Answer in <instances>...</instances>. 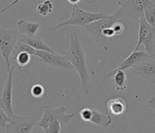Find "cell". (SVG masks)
I'll return each instance as SVG.
<instances>
[{"label":"cell","instance_id":"obj_14","mask_svg":"<svg viewBox=\"0 0 155 133\" xmlns=\"http://www.w3.org/2000/svg\"><path fill=\"white\" fill-rule=\"evenodd\" d=\"M102 79H110V83L118 91H124L128 87L126 73L124 71L112 70L107 73H104Z\"/></svg>","mask_w":155,"mask_h":133},{"label":"cell","instance_id":"obj_23","mask_svg":"<svg viewBox=\"0 0 155 133\" xmlns=\"http://www.w3.org/2000/svg\"><path fill=\"white\" fill-rule=\"evenodd\" d=\"M79 114L84 121H91L92 117V109L90 107H84L80 111Z\"/></svg>","mask_w":155,"mask_h":133},{"label":"cell","instance_id":"obj_3","mask_svg":"<svg viewBox=\"0 0 155 133\" xmlns=\"http://www.w3.org/2000/svg\"><path fill=\"white\" fill-rule=\"evenodd\" d=\"M77 4L78 3L72 5V13L68 20L58 23L57 25L49 29V31L56 30V29L66 27V26H77V27H81V28H86V26L91 24L92 22H96L99 20H103V19H108L111 16V15H107L103 11H101L98 13L86 12V11L81 9Z\"/></svg>","mask_w":155,"mask_h":133},{"label":"cell","instance_id":"obj_19","mask_svg":"<svg viewBox=\"0 0 155 133\" xmlns=\"http://www.w3.org/2000/svg\"><path fill=\"white\" fill-rule=\"evenodd\" d=\"M144 18L146 21L155 29V3L147 0L144 6Z\"/></svg>","mask_w":155,"mask_h":133},{"label":"cell","instance_id":"obj_12","mask_svg":"<svg viewBox=\"0 0 155 133\" xmlns=\"http://www.w3.org/2000/svg\"><path fill=\"white\" fill-rule=\"evenodd\" d=\"M130 71L149 84H155V60L153 58L132 66Z\"/></svg>","mask_w":155,"mask_h":133},{"label":"cell","instance_id":"obj_1","mask_svg":"<svg viewBox=\"0 0 155 133\" xmlns=\"http://www.w3.org/2000/svg\"><path fill=\"white\" fill-rule=\"evenodd\" d=\"M70 40L69 48L67 52L63 53L62 56L66 58L67 62H69L72 65L75 70L78 73L82 84L84 93L86 95L93 87V83L87 70L86 55L77 32H71L70 35Z\"/></svg>","mask_w":155,"mask_h":133},{"label":"cell","instance_id":"obj_22","mask_svg":"<svg viewBox=\"0 0 155 133\" xmlns=\"http://www.w3.org/2000/svg\"><path fill=\"white\" fill-rule=\"evenodd\" d=\"M112 29L114 30V36L116 37V36H120V35H121L122 33H124V31H125V29H126V27H125V25L124 24L123 22L117 20V21H115V22L113 23Z\"/></svg>","mask_w":155,"mask_h":133},{"label":"cell","instance_id":"obj_20","mask_svg":"<svg viewBox=\"0 0 155 133\" xmlns=\"http://www.w3.org/2000/svg\"><path fill=\"white\" fill-rule=\"evenodd\" d=\"M53 10V3L50 0H46L42 3H39L37 6L36 12L42 17L48 16L49 13H51Z\"/></svg>","mask_w":155,"mask_h":133},{"label":"cell","instance_id":"obj_9","mask_svg":"<svg viewBox=\"0 0 155 133\" xmlns=\"http://www.w3.org/2000/svg\"><path fill=\"white\" fill-rule=\"evenodd\" d=\"M36 52L37 50L32 47L21 42H18L11 57L12 60L14 62L13 66H15L18 71L22 70L28 65L31 61V57L36 55Z\"/></svg>","mask_w":155,"mask_h":133},{"label":"cell","instance_id":"obj_21","mask_svg":"<svg viewBox=\"0 0 155 133\" xmlns=\"http://www.w3.org/2000/svg\"><path fill=\"white\" fill-rule=\"evenodd\" d=\"M45 92V89L43 86L41 84H35L31 88V95L35 98H40L41 97Z\"/></svg>","mask_w":155,"mask_h":133},{"label":"cell","instance_id":"obj_6","mask_svg":"<svg viewBox=\"0 0 155 133\" xmlns=\"http://www.w3.org/2000/svg\"><path fill=\"white\" fill-rule=\"evenodd\" d=\"M139 38L136 48L134 50L138 51L141 45H143L146 52L151 56L155 57V29L143 18L139 21Z\"/></svg>","mask_w":155,"mask_h":133},{"label":"cell","instance_id":"obj_4","mask_svg":"<svg viewBox=\"0 0 155 133\" xmlns=\"http://www.w3.org/2000/svg\"><path fill=\"white\" fill-rule=\"evenodd\" d=\"M20 35L21 32H19L18 29H0V51L5 62L8 73L12 68L10 64V57H12Z\"/></svg>","mask_w":155,"mask_h":133},{"label":"cell","instance_id":"obj_11","mask_svg":"<svg viewBox=\"0 0 155 133\" xmlns=\"http://www.w3.org/2000/svg\"><path fill=\"white\" fill-rule=\"evenodd\" d=\"M35 56L38 57L39 62L41 63L47 64L61 69L75 70L72 65L69 62H67L62 55L57 54V53H52L45 51H37Z\"/></svg>","mask_w":155,"mask_h":133},{"label":"cell","instance_id":"obj_25","mask_svg":"<svg viewBox=\"0 0 155 133\" xmlns=\"http://www.w3.org/2000/svg\"><path fill=\"white\" fill-rule=\"evenodd\" d=\"M148 107H149L150 109H153V110H155V96L149 98V100L148 101Z\"/></svg>","mask_w":155,"mask_h":133},{"label":"cell","instance_id":"obj_10","mask_svg":"<svg viewBox=\"0 0 155 133\" xmlns=\"http://www.w3.org/2000/svg\"><path fill=\"white\" fill-rule=\"evenodd\" d=\"M14 69L15 66H12V68L8 72V79L0 95V109L3 110L10 117H13L15 115L13 110V74Z\"/></svg>","mask_w":155,"mask_h":133},{"label":"cell","instance_id":"obj_15","mask_svg":"<svg viewBox=\"0 0 155 133\" xmlns=\"http://www.w3.org/2000/svg\"><path fill=\"white\" fill-rule=\"evenodd\" d=\"M108 113L111 117H120L128 112V104L122 97L111 98L106 103Z\"/></svg>","mask_w":155,"mask_h":133},{"label":"cell","instance_id":"obj_13","mask_svg":"<svg viewBox=\"0 0 155 133\" xmlns=\"http://www.w3.org/2000/svg\"><path fill=\"white\" fill-rule=\"evenodd\" d=\"M153 58L146 51H134L121 63L114 70L116 71H124L126 69H130L132 66H135L137 64L143 63L144 61L149 60Z\"/></svg>","mask_w":155,"mask_h":133},{"label":"cell","instance_id":"obj_8","mask_svg":"<svg viewBox=\"0 0 155 133\" xmlns=\"http://www.w3.org/2000/svg\"><path fill=\"white\" fill-rule=\"evenodd\" d=\"M38 117H21L14 115L12 120L7 125L6 133H31L35 126L38 123Z\"/></svg>","mask_w":155,"mask_h":133},{"label":"cell","instance_id":"obj_16","mask_svg":"<svg viewBox=\"0 0 155 133\" xmlns=\"http://www.w3.org/2000/svg\"><path fill=\"white\" fill-rule=\"evenodd\" d=\"M18 42H21L22 43L28 45L32 48H34L37 51H45V52H49L52 53H56V52H54L49 46L45 43L42 41V39L38 37H34V38H30L26 35H23L21 33L20 38L18 39Z\"/></svg>","mask_w":155,"mask_h":133},{"label":"cell","instance_id":"obj_5","mask_svg":"<svg viewBox=\"0 0 155 133\" xmlns=\"http://www.w3.org/2000/svg\"><path fill=\"white\" fill-rule=\"evenodd\" d=\"M147 0H126L119 1V9L113 14L116 19H129L139 22L144 18V6Z\"/></svg>","mask_w":155,"mask_h":133},{"label":"cell","instance_id":"obj_2","mask_svg":"<svg viewBox=\"0 0 155 133\" xmlns=\"http://www.w3.org/2000/svg\"><path fill=\"white\" fill-rule=\"evenodd\" d=\"M66 111V107L57 108L45 107L43 115L39 119L37 126L42 128L45 133H60L61 129L65 128L76 113L67 114Z\"/></svg>","mask_w":155,"mask_h":133},{"label":"cell","instance_id":"obj_7","mask_svg":"<svg viewBox=\"0 0 155 133\" xmlns=\"http://www.w3.org/2000/svg\"><path fill=\"white\" fill-rule=\"evenodd\" d=\"M114 17V15H111L110 18L108 19H103L99 20L96 22H94L89 24L85 28L86 31L89 33L90 36H91L94 38L97 43L101 47L104 51L109 50V43H108V38H106L103 34V31L105 28L110 27L115 21H117Z\"/></svg>","mask_w":155,"mask_h":133},{"label":"cell","instance_id":"obj_18","mask_svg":"<svg viewBox=\"0 0 155 133\" xmlns=\"http://www.w3.org/2000/svg\"><path fill=\"white\" fill-rule=\"evenodd\" d=\"M90 122L101 127H108L112 123V117L109 114H104L95 109H92V117Z\"/></svg>","mask_w":155,"mask_h":133},{"label":"cell","instance_id":"obj_24","mask_svg":"<svg viewBox=\"0 0 155 133\" xmlns=\"http://www.w3.org/2000/svg\"><path fill=\"white\" fill-rule=\"evenodd\" d=\"M11 120H12V117L7 115L3 110L0 109V127L6 129L7 125L9 123Z\"/></svg>","mask_w":155,"mask_h":133},{"label":"cell","instance_id":"obj_17","mask_svg":"<svg viewBox=\"0 0 155 133\" xmlns=\"http://www.w3.org/2000/svg\"><path fill=\"white\" fill-rule=\"evenodd\" d=\"M17 29L22 34L30 38L36 37V33L40 28V23L35 22H29L24 19H21L17 22Z\"/></svg>","mask_w":155,"mask_h":133}]
</instances>
